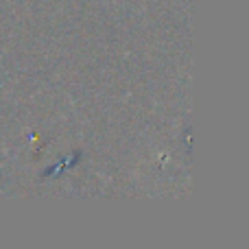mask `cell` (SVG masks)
<instances>
[{
    "label": "cell",
    "mask_w": 249,
    "mask_h": 249,
    "mask_svg": "<svg viewBox=\"0 0 249 249\" xmlns=\"http://www.w3.org/2000/svg\"><path fill=\"white\" fill-rule=\"evenodd\" d=\"M77 160H79V153H74L72 158H70V160H66V162H61L59 166H57V164H55V166H53V168H48V171H44V175H53V173H59L64 166H70V164H77Z\"/></svg>",
    "instance_id": "obj_1"
}]
</instances>
